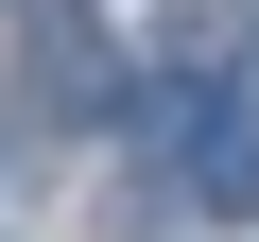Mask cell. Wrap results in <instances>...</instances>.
I'll return each mask as SVG.
<instances>
[{"instance_id":"1","label":"cell","mask_w":259,"mask_h":242,"mask_svg":"<svg viewBox=\"0 0 259 242\" xmlns=\"http://www.w3.org/2000/svg\"><path fill=\"white\" fill-rule=\"evenodd\" d=\"M139 121L190 156V190H207V208H259V104H173V87H139Z\"/></svg>"}]
</instances>
